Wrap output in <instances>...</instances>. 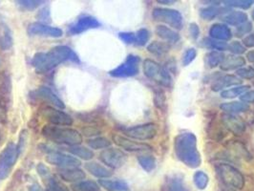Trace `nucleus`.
<instances>
[{"instance_id":"34","label":"nucleus","mask_w":254,"mask_h":191,"mask_svg":"<svg viewBox=\"0 0 254 191\" xmlns=\"http://www.w3.org/2000/svg\"><path fill=\"white\" fill-rule=\"evenodd\" d=\"M69 152L73 154L74 156H76L77 158L83 160V161H90L94 158V152L87 147L81 146L80 144L70 146Z\"/></svg>"},{"instance_id":"26","label":"nucleus","mask_w":254,"mask_h":191,"mask_svg":"<svg viewBox=\"0 0 254 191\" xmlns=\"http://www.w3.org/2000/svg\"><path fill=\"white\" fill-rule=\"evenodd\" d=\"M156 34L160 38L167 43H176L180 40L178 32L165 25H158L156 27Z\"/></svg>"},{"instance_id":"30","label":"nucleus","mask_w":254,"mask_h":191,"mask_svg":"<svg viewBox=\"0 0 254 191\" xmlns=\"http://www.w3.org/2000/svg\"><path fill=\"white\" fill-rule=\"evenodd\" d=\"M12 91L11 77L5 72H0V98L8 102Z\"/></svg>"},{"instance_id":"44","label":"nucleus","mask_w":254,"mask_h":191,"mask_svg":"<svg viewBox=\"0 0 254 191\" xmlns=\"http://www.w3.org/2000/svg\"><path fill=\"white\" fill-rule=\"evenodd\" d=\"M150 38V33L147 29L141 28L136 33V44L139 46H145Z\"/></svg>"},{"instance_id":"35","label":"nucleus","mask_w":254,"mask_h":191,"mask_svg":"<svg viewBox=\"0 0 254 191\" xmlns=\"http://www.w3.org/2000/svg\"><path fill=\"white\" fill-rule=\"evenodd\" d=\"M73 191H100L101 186L94 181H81L71 186Z\"/></svg>"},{"instance_id":"23","label":"nucleus","mask_w":254,"mask_h":191,"mask_svg":"<svg viewBox=\"0 0 254 191\" xmlns=\"http://www.w3.org/2000/svg\"><path fill=\"white\" fill-rule=\"evenodd\" d=\"M84 167L91 175H93L96 178L107 179L113 175V172L111 169L96 162L86 163L84 165Z\"/></svg>"},{"instance_id":"64","label":"nucleus","mask_w":254,"mask_h":191,"mask_svg":"<svg viewBox=\"0 0 254 191\" xmlns=\"http://www.w3.org/2000/svg\"><path fill=\"white\" fill-rule=\"evenodd\" d=\"M252 16H253V19L254 20V10L253 11V13H252Z\"/></svg>"},{"instance_id":"6","label":"nucleus","mask_w":254,"mask_h":191,"mask_svg":"<svg viewBox=\"0 0 254 191\" xmlns=\"http://www.w3.org/2000/svg\"><path fill=\"white\" fill-rule=\"evenodd\" d=\"M19 153L14 142L10 141L0 153V181L8 178L13 170Z\"/></svg>"},{"instance_id":"9","label":"nucleus","mask_w":254,"mask_h":191,"mask_svg":"<svg viewBox=\"0 0 254 191\" xmlns=\"http://www.w3.org/2000/svg\"><path fill=\"white\" fill-rule=\"evenodd\" d=\"M43 151L47 152L46 156V162L53 166H60L62 168H71V167H78L81 165V162L76 159V157L60 152L57 150L49 149H42Z\"/></svg>"},{"instance_id":"63","label":"nucleus","mask_w":254,"mask_h":191,"mask_svg":"<svg viewBox=\"0 0 254 191\" xmlns=\"http://www.w3.org/2000/svg\"><path fill=\"white\" fill-rule=\"evenodd\" d=\"M223 191H235V190H234V189H231V188H229V187H227L226 189H224V190H223Z\"/></svg>"},{"instance_id":"59","label":"nucleus","mask_w":254,"mask_h":191,"mask_svg":"<svg viewBox=\"0 0 254 191\" xmlns=\"http://www.w3.org/2000/svg\"><path fill=\"white\" fill-rule=\"evenodd\" d=\"M243 45L246 48H254V33H251L243 38Z\"/></svg>"},{"instance_id":"15","label":"nucleus","mask_w":254,"mask_h":191,"mask_svg":"<svg viewBox=\"0 0 254 191\" xmlns=\"http://www.w3.org/2000/svg\"><path fill=\"white\" fill-rule=\"evenodd\" d=\"M112 139H113L114 143H116L118 146L122 147L123 149L129 151V152H142V151H151L152 150V147L147 143L135 141L130 138H127V137L119 135V134H114Z\"/></svg>"},{"instance_id":"49","label":"nucleus","mask_w":254,"mask_h":191,"mask_svg":"<svg viewBox=\"0 0 254 191\" xmlns=\"http://www.w3.org/2000/svg\"><path fill=\"white\" fill-rule=\"evenodd\" d=\"M197 57V51L194 48H190L185 52L182 60V64L184 66H189L191 63L194 62V60Z\"/></svg>"},{"instance_id":"10","label":"nucleus","mask_w":254,"mask_h":191,"mask_svg":"<svg viewBox=\"0 0 254 191\" xmlns=\"http://www.w3.org/2000/svg\"><path fill=\"white\" fill-rule=\"evenodd\" d=\"M124 133L127 138H130L132 140H152L157 136L158 128L155 124L148 123L132 127L125 128Z\"/></svg>"},{"instance_id":"36","label":"nucleus","mask_w":254,"mask_h":191,"mask_svg":"<svg viewBox=\"0 0 254 191\" xmlns=\"http://www.w3.org/2000/svg\"><path fill=\"white\" fill-rule=\"evenodd\" d=\"M138 162L141 166V168L148 173L152 172L153 170L156 168V165H157L155 157H153L151 155H140L138 157Z\"/></svg>"},{"instance_id":"41","label":"nucleus","mask_w":254,"mask_h":191,"mask_svg":"<svg viewBox=\"0 0 254 191\" xmlns=\"http://www.w3.org/2000/svg\"><path fill=\"white\" fill-rule=\"evenodd\" d=\"M223 3L228 7L248 10L254 5V0H225L223 1Z\"/></svg>"},{"instance_id":"53","label":"nucleus","mask_w":254,"mask_h":191,"mask_svg":"<svg viewBox=\"0 0 254 191\" xmlns=\"http://www.w3.org/2000/svg\"><path fill=\"white\" fill-rule=\"evenodd\" d=\"M37 17L38 18V20H40L41 22L40 23H43V24H46L48 22H50V10L48 7H45L43 9H41L39 12H38Z\"/></svg>"},{"instance_id":"47","label":"nucleus","mask_w":254,"mask_h":191,"mask_svg":"<svg viewBox=\"0 0 254 191\" xmlns=\"http://www.w3.org/2000/svg\"><path fill=\"white\" fill-rule=\"evenodd\" d=\"M78 120L84 122V123H88V124H96L99 123L101 120L100 115L96 114L94 112H90V113H80L77 114Z\"/></svg>"},{"instance_id":"60","label":"nucleus","mask_w":254,"mask_h":191,"mask_svg":"<svg viewBox=\"0 0 254 191\" xmlns=\"http://www.w3.org/2000/svg\"><path fill=\"white\" fill-rule=\"evenodd\" d=\"M29 191H44L42 190V188L37 184V183H34L32 184L31 186H29Z\"/></svg>"},{"instance_id":"50","label":"nucleus","mask_w":254,"mask_h":191,"mask_svg":"<svg viewBox=\"0 0 254 191\" xmlns=\"http://www.w3.org/2000/svg\"><path fill=\"white\" fill-rule=\"evenodd\" d=\"M119 38L126 44L136 43V34L132 32H121L119 33Z\"/></svg>"},{"instance_id":"55","label":"nucleus","mask_w":254,"mask_h":191,"mask_svg":"<svg viewBox=\"0 0 254 191\" xmlns=\"http://www.w3.org/2000/svg\"><path fill=\"white\" fill-rule=\"evenodd\" d=\"M189 33H190V35L192 39H194V40L198 39L199 37H200V34H201L200 27H199V25H198L197 23L192 22V23H190V26H189Z\"/></svg>"},{"instance_id":"24","label":"nucleus","mask_w":254,"mask_h":191,"mask_svg":"<svg viewBox=\"0 0 254 191\" xmlns=\"http://www.w3.org/2000/svg\"><path fill=\"white\" fill-rule=\"evenodd\" d=\"M230 12L229 8H225V7H221V6H214V5H210L207 7L202 8L200 10V16L203 18V20L206 21H211L214 18H216L218 16L225 14V13Z\"/></svg>"},{"instance_id":"38","label":"nucleus","mask_w":254,"mask_h":191,"mask_svg":"<svg viewBox=\"0 0 254 191\" xmlns=\"http://www.w3.org/2000/svg\"><path fill=\"white\" fill-rule=\"evenodd\" d=\"M193 182L198 190L203 191L208 186L209 177L205 172H203L202 170H198L193 175Z\"/></svg>"},{"instance_id":"3","label":"nucleus","mask_w":254,"mask_h":191,"mask_svg":"<svg viewBox=\"0 0 254 191\" xmlns=\"http://www.w3.org/2000/svg\"><path fill=\"white\" fill-rule=\"evenodd\" d=\"M41 133L47 140L60 144L74 146L79 145L82 142V135L73 128L62 127L49 125L43 127Z\"/></svg>"},{"instance_id":"5","label":"nucleus","mask_w":254,"mask_h":191,"mask_svg":"<svg viewBox=\"0 0 254 191\" xmlns=\"http://www.w3.org/2000/svg\"><path fill=\"white\" fill-rule=\"evenodd\" d=\"M217 174L222 182L229 188L241 191L245 187L246 180L241 172L233 166L222 163L215 166Z\"/></svg>"},{"instance_id":"43","label":"nucleus","mask_w":254,"mask_h":191,"mask_svg":"<svg viewBox=\"0 0 254 191\" xmlns=\"http://www.w3.org/2000/svg\"><path fill=\"white\" fill-rule=\"evenodd\" d=\"M253 29H254L253 23L248 20L247 22H245V23H243L241 25L236 27L234 34H235V36H236L237 38H243L244 36L247 37L248 35L251 34V32L253 31Z\"/></svg>"},{"instance_id":"1","label":"nucleus","mask_w":254,"mask_h":191,"mask_svg":"<svg viewBox=\"0 0 254 191\" xmlns=\"http://www.w3.org/2000/svg\"><path fill=\"white\" fill-rule=\"evenodd\" d=\"M65 62H73L79 64V58L75 52L70 47L60 45L52 48L46 53H37L32 61L31 64L36 69L38 73H46Z\"/></svg>"},{"instance_id":"61","label":"nucleus","mask_w":254,"mask_h":191,"mask_svg":"<svg viewBox=\"0 0 254 191\" xmlns=\"http://www.w3.org/2000/svg\"><path fill=\"white\" fill-rule=\"evenodd\" d=\"M246 58H247V61L249 63L254 64V50H251V51L248 52Z\"/></svg>"},{"instance_id":"25","label":"nucleus","mask_w":254,"mask_h":191,"mask_svg":"<svg viewBox=\"0 0 254 191\" xmlns=\"http://www.w3.org/2000/svg\"><path fill=\"white\" fill-rule=\"evenodd\" d=\"M220 109L227 114H239L250 110V104L244 102H224L220 105Z\"/></svg>"},{"instance_id":"51","label":"nucleus","mask_w":254,"mask_h":191,"mask_svg":"<svg viewBox=\"0 0 254 191\" xmlns=\"http://www.w3.org/2000/svg\"><path fill=\"white\" fill-rule=\"evenodd\" d=\"M81 133L83 136L85 137H96L102 134V130L97 127H86L82 128Z\"/></svg>"},{"instance_id":"57","label":"nucleus","mask_w":254,"mask_h":191,"mask_svg":"<svg viewBox=\"0 0 254 191\" xmlns=\"http://www.w3.org/2000/svg\"><path fill=\"white\" fill-rule=\"evenodd\" d=\"M7 103L8 102L0 98V123H5V121H6V118H7L6 117Z\"/></svg>"},{"instance_id":"17","label":"nucleus","mask_w":254,"mask_h":191,"mask_svg":"<svg viewBox=\"0 0 254 191\" xmlns=\"http://www.w3.org/2000/svg\"><path fill=\"white\" fill-rule=\"evenodd\" d=\"M99 27H101V22L96 17L91 15H84L78 18L74 24L70 26L67 33L71 36H75L91 29H97Z\"/></svg>"},{"instance_id":"48","label":"nucleus","mask_w":254,"mask_h":191,"mask_svg":"<svg viewBox=\"0 0 254 191\" xmlns=\"http://www.w3.org/2000/svg\"><path fill=\"white\" fill-rule=\"evenodd\" d=\"M228 50L235 56H241L244 53H246L247 48L239 41H232L230 44H229Z\"/></svg>"},{"instance_id":"45","label":"nucleus","mask_w":254,"mask_h":191,"mask_svg":"<svg viewBox=\"0 0 254 191\" xmlns=\"http://www.w3.org/2000/svg\"><path fill=\"white\" fill-rule=\"evenodd\" d=\"M168 191H187L184 181L178 176L171 179L168 186Z\"/></svg>"},{"instance_id":"7","label":"nucleus","mask_w":254,"mask_h":191,"mask_svg":"<svg viewBox=\"0 0 254 191\" xmlns=\"http://www.w3.org/2000/svg\"><path fill=\"white\" fill-rule=\"evenodd\" d=\"M152 17L155 21L163 22L176 30H181L184 25L182 13L174 9L155 8L153 9Z\"/></svg>"},{"instance_id":"13","label":"nucleus","mask_w":254,"mask_h":191,"mask_svg":"<svg viewBox=\"0 0 254 191\" xmlns=\"http://www.w3.org/2000/svg\"><path fill=\"white\" fill-rule=\"evenodd\" d=\"M27 33L31 37L59 38L64 36V31L61 28L43 24L40 22L30 23L27 27Z\"/></svg>"},{"instance_id":"54","label":"nucleus","mask_w":254,"mask_h":191,"mask_svg":"<svg viewBox=\"0 0 254 191\" xmlns=\"http://www.w3.org/2000/svg\"><path fill=\"white\" fill-rule=\"evenodd\" d=\"M27 139H28V132L26 130H22L20 132V135H19V139H18V143L16 144L17 146V150L19 155L21 154V152L24 150L25 148L26 142H27Z\"/></svg>"},{"instance_id":"29","label":"nucleus","mask_w":254,"mask_h":191,"mask_svg":"<svg viewBox=\"0 0 254 191\" xmlns=\"http://www.w3.org/2000/svg\"><path fill=\"white\" fill-rule=\"evenodd\" d=\"M13 39L10 28L6 24H0V48L7 51L13 47Z\"/></svg>"},{"instance_id":"32","label":"nucleus","mask_w":254,"mask_h":191,"mask_svg":"<svg viewBox=\"0 0 254 191\" xmlns=\"http://www.w3.org/2000/svg\"><path fill=\"white\" fill-rule=\"evenodd\" d=\"M171 49V45L163 41H153L147 46V51L157 57L165 56Z\"/></svg>"},{"instance_id":"42","label":"nucleus","mask_w":254,"mask_h":191,"mask_svg":"<svg viewBox=\"0 0 254 191\" xmlns=\"http://www.w3.org/2000/svg\"><path fill=\"white\" fill-rule=\"evenodd\" d=\"M17 5L26 11H33L38 9V7L44 3V1L40 0H18L16 1Z\"/></svg>"},{"instance_id":"33","label":"nucleus","mask_w":254,"mask_h":191,"mask_svg":"<svg viewBox=\"0 0 254 191\" xmlns=\"http://www.w3.org/2000/svg\"><path fill=\"white\" fill-rule=\"evenodd\" d=\"M251 88L250 85H239V86H234L229 89L224 90L221 92V97L226 100H231L235 99L237 97H241L244 93Z\"/></svg>"},{"instance_id":"20","label":"nucleus","mask_w":254,"mask_h":191,"mask_svg":"<svg viewBox=\"0 0 254 191\" xmlns=\"http://www.w3.org/2000/svg\"><path fill=\"white\" fill-rule=\"evenodd\" d=\"M58 174L61 178L63 179L65 182L68 183H78L83 181L86 174L85 172L77 167H71V168H61L58 171Z\"/></svg>"},{"instance_id":"16","label":"nucleus","mask_w":254,"mask_h":191,"mask_svg":"<svg viewBox=\"0 0 254 191\" xmlns=\"http://www.w3.org/2000/svg\"><path fill=\"white\" fill-rule=\"evenodd\" d=\"M30 97L35 100H40L42 102H49L53 106H55L59 109L65 108V104L61 100V98H59V96L55 92H53V90L48 87H45V86H41L35 91H32L30 93Z\"/></svg>"},{"instance_id":"4","label":"nucleus","mask_w":254,"mask_h":191,"mask_svg":"<svg viewBox=\"0 0 254 191\" xmlns=\"http://www.w3.org/2000/svg\"><path fill=\"white\" fill-rule=\"evenodd\" d=\"M142 70L144 76L149 79H152L162 86L171 87L173 81L172 76L163 65L150 59H146L142 64Z\"/></svg>"},{"instance_id":"28","label":"nucleus","mask_w":254,"mask_h":191,"mask_svg":"<svg viewBox=\"0 0 254 191\" xmlns=\"http://www.w3.org/2000/svg\"><path fill=\"white\" fill-rule=\"evenodd\" d=\"M99 185L107 191H128L129 186L127 182L123 180H109L101 179L99 180Z\"/></svg>"},{"instance_id":"27","label":"nucleus","mask_w":254,"mask_h":191,"mask_svg":"<svg viewBox=\"0 0 254 191\" xmlns=\"http://www.w3.org/2000/svg\"><path fill=\"white\" fill-rule=\"evenodd\" d=\"M249 16L247 13L242 11H231L223 16V21L228 25L238 27L243 23L247 22Z\"/></svg>"},{"instance_id":"22","label":"nucleus","mask_w":254,"mask_h":191,"mask_svg":"<svg viewBox=\"0 0 254 191\" xmlns=\"http://www.w3.org/2000/svg\"><path fill=\"white\" fill-rule=\"evenodd\" d=\"M246 65V59L241 56H235V55H229L225 56L224 61L220 65L221 70L228 72L232 70H238Z\"/></svg>"},{"instance_id":"58","label":"nucleus","mask_w":254,"mask_h":191,"mask_svg":"<svg viewBox=\"0 0 254 191\" xmlns=\"http://www.w3.org/2000/svg\"><path fill=\"white\" fill-rule=\"evenodd\" d=\"M240 100L246 103H254V90H250L244 93L240 97Z\"/></svg>"},{"instance_id":"52","label":"nucleus","mask_w":254,"mask_h":191,"mask_svg":"<svg viewBox=\"0 0 254 191\" xmlns=\"http://www.w3.org/2000/svg\"><path fill=\"white\" fill-rule=\"evenodd\" d=\"M37 171H38V175L44 180L49 178L50 176H52L51 170L48 166L42 163H39L37 166Z\"/></svg>"},{"instance_id":"8","label":"nucleus","mask_w":254,"mask_h":191,"mask_svg":"<svg viewBox=\"0 0 254 191\" xmlns=\"http://www.w3.org/2000/svg\"><path fill=\"white\" fill-rule=\"evenodd\" d=\"M140 58L135 55H129L124 64L109 71L113 77H131L137 76L140 72Z\"/></svg>"},{"instance_id":"21","label":"nucleus","mask_w":254,"mask_h":191,"mask_svg":"<svg viewBox=\"0 0 254 191\" xmlns=\"http://www.w3.org/2000/svg\"><path fill=\"white\" fill-rule=\"evenodd\" d=\"M209 38L227 42L232 38V32L227 24L215 23L209 29Z\"/></svg>"},{"instance_id":"2","label":"nucleus","mask_w":254,"mask_h":191,"mask_svg":"<svg viewBox=\"0 0 254 191\" xmlns=\"http://www.w3.org/2000/svg\"><path fill=\"white\" fill-rule=\"evenodd\" d=\"M174 151L179 161L190 168H197L202 164V156L197 147L194 133H180L174 140Z\"/></svg>"},{"instance_id":"62","label":"nucleus","mask_w":254,"mask_h":191,"mask_svg":"<svg viewBox=\"0 0 254 191\" xmlns=\"http://www.w3.org/2000/svg\"><path fill=\"white\" fill-rule=\"evenodd\" d=\"M175 2H176L175 0H158V3L164 4V5H172Z\"/></svg>"},{"instance_id":"19","label":"nucleus","mask_w":254,"mask_h":191,"mask_svg":"<svg viewBox=\"0 0 254 191\" xmlns=\"http://www.w3.org/2000/svg\"><path fill=\"white\" fill-rule=\"evenodd\" d=\"M243 83L240 77H238L235 75H225V76H219L216 79H214L212 85H211V90L214 92H219V91H224L226 88L229 87H234V86H239Z\"/></svg>"},{"instance_id":"12","label":"nucleus","mask_w":254,"mask_h":191,"mask_svg":"<svg viewBox=\"0 0 254 191\" xmlns=\"http://www.w3.org/2000/svg\"><path fill=\"white\" fill-rule=\"evenodd\" d=\"M100 160L112 169H118L125 166L127 161V155L119 148L109 147L102 150L100 154Z\"/></svg>"},{"instance_id":"39","label":"nucleus","mask_w":254,"mask_h":191,"mask_svg":"<svg viewBox=\"0 0 254 191\" xmlns=\"http://www.w3.org/2000/svg\"><path fill=\"white\" fill-rule=\"evenodd\" d=\"M44 183L46 186V191H70L65 185H64L60 180L56 178L54 175L44 180Z\"/></svg>"},{"instance_id":"11","label":"nucleus","mask_w":254,"mask_h":191,"mask_svg":"<svg viewBox=\"0 0 254 191\" xmlns=\"http://www.w3.org/2000/svg\"><path fill=\"white\" fill-rule=\"evenodd\" d=\"M39 111L40 115L47 120L52 126L70 127L73 125V118L61 109H57L51 106H44Z\"/></svg>"},{"instance_id":"18","label":"nucleus","mask_w":254,"mask_h":191,"mask_svg":"<svg viewBox=\"0 0 254 191\" xmlns=\"http://www.w3.org/2000/svg\"><path fill=\"white\" fill-rule=\"evenodd\" d=\"M224 127L235 136H241L246 131V123L237 115L224 113L221 117Z\"/></svg>"},{"instance_id":"14","label":"nucleus","mask_w":254,"mask_h":191,"mask_svg":"<svg viewBox=\"0 0 254 191\" xmlns=\"http://www.w3.org/2000/svg\"><path fill=\"white\" fill-rule=\"evenodd\" d=\"M223 157H228L227 159L232 163H236L237 160L244 159L246 161L253 160V155L248 150L244 143L238 140H230L228 143V151L221 152Z\"/></svg>"},{"instance_id":"37","label":"nucleus","mask_w":254,"mask_h":191,"mask_svg":"<svg viewBox=\"0 0 254 191\" xmlns=\"http://www.w3.org/2000/svg\"><path fill=\"white\" fill-rule=\"evenodd\" d=\"M225 59V55L222 52L211 51L206 55V64L210 69H214L220 66Z\"/></svg>"},{"instance_id":"46","label":"nucleus","mask_w":254,"mask_h":191,"mask_svg":"<svg viewBox=\"0 0 254 191\" xmlns=\"http://www.w3.org/2000/svg\"><path fill=\"white\" fill-rule=\"evenodd\" d=\"M236 76L241 79H253L254 78V67L244 66L236 71Z\"/></svg>"},{"instance_id":"31","label":"nucleus","mask_w":254,"mask_h":191,"mask_svg":"<svg viewBox=\"0 0 254 191\" xmlns=\"http://www.w3.org/2000/svg\"><path fill=\"white\" fill-rule=\"evenodd\" d=\"M201 46H203L206 49H210L213 51L225 52L228 50L229 44L225 41H219L213 38H204L201 41Z\"/></svg>"},{"instance_id":"56","label":"nucleus","mask_w":254,"mask_h":191,"mask_svg":"<svg viewBox=\"0 0 254 191\" xmlns=\"http://www.w3.org/2000/svg\"><path fill=\"white\" fill-rule=\"evenodd\" d=\"M154 102H155V105L158 108H163V106H164V104L165 103V93L163 91H158L156 93Z\"/></svg>"},{"instance_id":"40","label":"nucleus","mask_w":254,"mask_h":191,"mask_svg":"<svg viewBox=\"0 0 254 191\" xmlns=\"http://www.w3.org/2000/svg\"><path fill=\"white\" fill-rule=\"evenodd\" d=\"M88 143V146L92 149H95V150H99V149H106V148H109L112 144V142L108 139L104 138V137H96V138H93L91 140L87 141Z\"/></svg>"}]
</instances>
